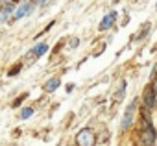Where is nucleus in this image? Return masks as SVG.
<instances>
[{
	"mask_svg": "<svg viewBox=\"0 0 157 146\" xmlns=\"http://www.w3.org/2000/svg\"><path fill=\"white\" fill-rule=\"evenodd\" d=\"M137 109H139V100L135 98V100H131L129 106L126 107V113H124V118H122V124H120L122 129H128V128L135 122V113H137Z\"/></svg>",
	"mask_w": 157,
	"mask_h": 146,
	"instance_id": "obj_1",
	"label": "nucleus"
},
{
	"mask_svg": "<svg viewBox=\"0 0 157 146\" xmlns=\"http://www.w3.org/2000/svg\"><path fill=\"white\" fill-rule=\"evenodd\" d=\"M151 91H153V94L157 96V78H153V83H151Z\"/></svg>",
	"mask_w": 157,
	"mask_h": 146,
	"instance_id": "obj_13",
	"label": "nucleus"
},
{
	"mask_svg": "<svg viewBox=\"0 0 157 146\" xmlns=\"http://www.w3.org/2000/svg\"><path fill=\"white\" fill-rule=\"evenodd\" d=\"M19 70H21V65H15V67H13V68L10 70V76H15V74H17Z\"/></svg>",
	"mask_w": 157,
	"mask_h": 146,
	"instance_id": "obj_12",
	"label": "nucleus"
},
{
	"mask_svg": "<svg viewBox=\"0 0 157 146\" xmlns=\"http://www.w3.org/2000/svg\"><path fill=\"white\" fill-rule=\"evenodd\" d=\"M33 115V109L32 107H24L22 111H21V118H30Z\"/></svg>",
	"mask_w": 157,
	"mask_h": 146,
	"instance_id": "obj_11",
	"label": "nucleus"
},
{
	"mask_svg": "<svg viewBox=\"0 0 157 146\" xmlns=\"http://www.w3.org/2000/svg\"><path fill=\"white\" fill-rule=\"evenodd\" d=\"M78 43H80L78 39H72V41H70V44H72V46H78Z\"/></svg>",
	"mask_w": 157,
	"mask_h": 146,
	"instance_id": "obj_15",
	"label": "nucleus"
},
{
	"mask_svg": "<svg viewBox=\"0 0 157 146\" xmlns=\"http://www.w3.org/2000/svg\"><path fill=\"white\" fill-rule=\"evenodd\" d=\"M37 2H39V4H44V2H46V0H37Z\"/></svg>",
	"mask_w": 157,
	"mask_h": 146,
	"instance_id": "obj_16",
	"label": "nucleus"
},
{
	"mask_svg": "<svg viewBox=\"0 0 157 146\" xmlns=\"http://www.w3.org/2000/svg\"><path fill=\"white\" fill-rule=\"evenodd\" d=\"M46 50H48V44H46V43H41V44H37V46H33V48L30 50V56H33V57H41Z\"/></svg>",
	"mask_w": 157,
	"mask_h": 146,
	"instance_id": "obj_7",
	"label": "nucleus"
},
{
	"mask_svg": "<svg viewBox=\"0 0 157 146\" xmlns=\"http://www.w3.org/2000/svg\"><path fill=\"white\" fill-rule=\"evenodd\" d=\"M76 140H78V144H80V146H93V144H94V137H93V131H91L89 128H83L80 133H78Z\"/></svg>",
	"mask_w": 157,
	"mask_h": 146,
	"instance_id": "obj_2",
	"label": "nucleus"
},
{
	"mask_svg": "<svg viewBox=\"0 0 157 146\" xmlns=\"http://www.w3.org/2000/svg\"><path fill=\"white\" fill-rule=\"evenodd\" d=\"M26 96H28V94H22V96H21L19 100H15V104H13V106H15V107H17V106H21V104H22V100H24Z\"/></svg>",
	"mask_w": 157,
	"mask_h": 146,
	"instance_id": "obj_14",
	"label": "nucleus"
},
{
	"mask_svg": "<svg viewBox=\"0 0 157 146\" xmlns=\"http://www.w3.org/2000/svg\"><path fill=\"white\" fill-rule=\"evenodd\" d=\"M2 2H6V0H2Z\"/></svg>",
	"mask_w": 157,
	"mask_h": 146,
	"instance_id": "obj_18",
	"label": "nucleus"
},
{
	"mask_svg": "<svg viewBox=\"0 0 157 146\" xmlns=\"http://www.w3.org/2000/svg\"><path fill=\"white\" fill-rule=\"evenodd\" d=\"M140 140H142L144 146H153V142H155V131H153L151 126H148V128H144L140 131Z\"/></svg>",
	"mask_w": 157,
	"mask_h": 146,
	"instance_id": "obj_3",
	"label": "nucleus"
},
{
	"mask_svg": "<svg viewBox=\"0 0 157 146\" xmlns=\"http://www.w3.org/2000/svg\"><path fill=\"white\" fill-rule=\"evenodd\" d=\"M155 94H153V91H151V87H148L146 89V93H144V107L150 111V109H153L155 107Z\"/></svg>",
	"mask_w": 157,
	"mask_h": 146,
	"instance_id": "obj_4",
	"label": "nucleus"
},
{
	"mask_svg": "<svg viewBox=\"0 0 157 146\" xmlns=\"http://www.w3.org/2000/svg\"><path fill=\"white\" fill-rule=\"evenodd\" d=\"M124 89H126V82H122V83H120V89H118V93L115 94V98H117V100H122V98H124V93H126Z\"/></svg>",
	"mask_w": 157,
	"mask_h": 146,
	"instance_id": "obj_10",
	"label": "nucleus"
},
{
	"mask_svg": "<svg viewBox=\"0 0 157 146\" xmlns=\"http://www.w3.org/2000/svg\"><path fill=\"white\" fill-rule=\"evenodd\" d=\"M115 21H117V13H115V11H111V13H109L107 17H104V21L100 22V30H107V28H111Z\"/></svg>",
	"mask_w": 157,
	"mask_h": 146,
	"instance_id": "obj_6",
	"label": "nucleus"
},
{
	"mask_svg": "<svg viewBox=\"0 0 157 146\" xmlns=\"http://www.w3.org/2000/svg\"><path fill=\"white\" fill-rule=\"evenodd\" d=\"M11 11H13V6H11V4H8L2 11H0V22H6V21H8V15H10Z\"/></svg>",
	"mask_w": 157,
	"mask_h": 146,
	"instance_id": "obj_9",
	"label": "nucleus"
},
{
	"mask_svg": "<svg viewBox=\"0 0 157 146\" xmlns=\"http://www.w3.org/2000/svg\"><path fill=\"white\" fill-rule=\"evenodd\" d=\"M59 85H61V80H59V78H52V80H48V82H46L44 89H46L48 93H54V91H56Z\"/></svg>",
	"mask_w": 157,
	"mask_h": 146,
	"instance_id": "obj_8",
	"label": "nucleus"
},
{
	"mask_svg": "<svg viewBox=\"0 0 157 146\" xmlns=\"http://www.w3.org/2000/svg\"><path fill=\"white\" fill-rule=\"evenodd\" d=\"M32 10H33V6L26 2V4H22V6H19V8H17V11H15L13 19H15V21H19V19H22L24 15H28V13H30Z\"/></svg>",
	"mask_w": 157,
	"mask_h": 146,
	"instance_id": "obj_5",
	"label": "nucleus"
},
{
	"mask_svg": "<svg viewBox=\"0 0 157 146\" xmlns=\"http://www.w3.org/2000/svg\"><path fill=\"white\" fill-rule=\"evenodd\" d=\"M15 2H21V0H15Z\"/></svg>",
	"mask_w": 157,
	"mask_h": 146,
	"instance_id": "obj_17",
	"label": "nucleus"
}]
</instances>
